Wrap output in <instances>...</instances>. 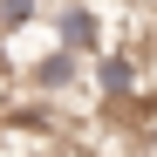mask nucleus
Returning a JSON list of instances; mask_svg holds the SVG:
<instances>
[{
	"label": "nucleus",
	"mask_w": 157,
	"mask_h": 157,
	"mask_svg": "<svg viewBox=\"0 0 157 157\" xmlns=\"http://www.w3.org/2000/svg\"><path fill=\"white\" fill-rule=\"evenodd\" d=\"M48 28H55V48H75V55H96L102 48V21H96L89 0H62L48 14Z\"/></svg>",
	"instance_id": "f257e3e1"
},
{
	"label": "nucleus",
	"mask_w": 157,
	"mask_h": 157,
	"mask_svg": "<svg viewBox=\"0 0 157 157\" xmlns=\"http://www.w3.org/2000/svg\"><path fill=\"white\" fill-rule=\"evenodd\" d=\"M96 89L102 96H137V82H144V68H137V55L130 48H96Z\"/></svg>",
	"instance_id": "f03ea898"
},
{
	"label": "nucleus",
	"mask_w": 157,
	"mask_h": 157,
	"mask_svg": "<svg viewBox=\"0 0 157 157\" xmlns=\"http://www.w3.org/2000/svg\"><path fill=\"white\" fill-rule=\"evenodd\" d=\"M75 75H82V55L75 48H55V55L34 62V89H75Z\"/></svg>",
	"instance_id": "7ed1b4c3"
},
{
	"label": "nucleus",
	"mask_w": 157,
	"mask_h": 157,
	"mask_svg": "<svg viewBox=\"0 0 157 157\" xmlns=\"http://www.w3.org/2000/svg\"><path fill=\"white\" fill-rule=\"evenodd\" d=\"M41 21V0H0V34H21Z\"/></svg>",
	"instance_id": "20e7f679"
}]
</instances>
